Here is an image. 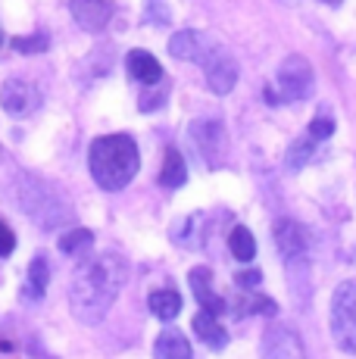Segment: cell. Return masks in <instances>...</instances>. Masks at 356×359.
Masks as SVG:
<instances>
[{"instance_id":"1","label":"cell","mask_w":356,"mask_h":359,"mask_svg":"<svg viewBox=\"0 0 356 359\" xmlns=\"http://www.w3.org/2000/svg\"><path fill=\"white\" fill-rule=\"evenodd\" d=\"M128 266L116 250H104L97 257L78 262L69 287V309L81 325H97L113 309L116 297L125 285Z\"/></svg>"},{"instance_id":"8","label":"cell","mask_w":356,"mask_h":359,"mask_svg":"<svg viewBox=\"0 0 356 359\" xmlns=\"http://www.w3.org/2000/svg\"><path fill=\"white\" fill-rule=\"evenodd\" d=\"M259 356L263 359H306L303 341L294 328L287 325H272L266 328L263 344H259Z\"/></svg>"},{"instance_id":"26","label":"cell","mask_w":356,"mask_h":359,"mask_svg":"<svg viewBox=\"0 0 356 359\" xmlns=\"http://www.w3.org/2000/svg\"><path fill=\"white\" fill-rule=\"evenodd\" d=\"M147 22H156V25H166L169 22V10H166V4L163 0H147Z\"/></svg>"},{"instance_id":"2","label":"cell","mask_w":356,"mask_h":359,"mask_svg":"<svg viewBox=\"0 0 356 359\" xmlns=\"http://www.w3.org/2000/svg\"><path fill=\"white\" fill-rule=\"evenodd\" d=\"M88 169L97 188L104 191H122L132 184V178L141 169V154L135 137L128 135H104L88 150Z\"/></svg>"},{"instance_id":"13","label":"cell","mask_w":356,"mask_h":359,"mask_svg":"<svg viewBox=\"0 0 356 359\" xmlns=\"http://www.w3.org/2000/svg\"><path fill=\"white\" fill-rule=\"evenodd\" d=\"M125 69H128V75H132L138 85H160L163 81V66H160V60L153 57V53H147V50H132L125 57Z\"/></svg>"},{"instance_id":"4","label":"cell","mask_w":356,"mask_h":359,"mask_svg":"<svg viewBox=\"0 0 356 359\" xmlns=\"http://www.w3.org/2000/svg\"><path fill=\"white\" fill-rule=\"evenodd\" d=\"M19 206L35 219L41 229H57L60 222L69 219V210L63 206V200L53 194V191H47L44 184H25L19 191Z\"/></svg>"},{"instance_id":"20","label":"cell","mask_w":356,"mask_h":359,"mask_svg":"<svg viewBox=\"0 0 356 359\" xmlns=\"http://www.w3.org/2000/svg\"><path fill=\"white\" fill-rule=\"evenodd\" d=\"M94 247V231L91 229H69L60 234V253L66 257H81Z\"/></svg>"},{"instance_id":"6","label":"cell","mask_w":356,"mask_h":359,"mask_svg":"<svg viewBox=\"0 0 356 359\" xmlns=\"http://www.w3.org/2000/svg\"><path fill=\"white\" fill-rule=\"evenodd\" d=\"M41 91L35 81L29 79H6L4 88H0V107L4 113H10L13 119H25V116L38 113L41 107Z\"/></svg>"},{"instance_id":"3","label":"cell","mask_w":356,"mask_h":359,"mask_svg":"<svg viewBox=\"0 0 356 359\" xmlns=\"http://www.w3.org/2000/svg\"><path fill=\"white\" fill-rule=\"evenodd\" d=\"M331 337L344 353L356 356V278L344 281L331 297Z\"/></svg>"},{"instance_id":"25","label":"cell","mask_w":356,"mask_h":359,"mask_svg":"<svg viewBox=\"0 0 356 359\" xmlns=\"http://www.w3.org/2000/svg\"><path fill=\"white\" fill-rule=\"evenodd\" d=\"M235 285L244 287V291H256L263 285V275H259V269H244V272L235 275Z\"/></svg>"},{"instance_id":"17","label":"cell","mask_w":356,"mask_h":359,"mask_svg":"<svg viewBox=\"0 0 356 359\" xmlns=\"http://www.w3.org/2000/svg\"><path fill=\"white\" fill-rule=\"evenodd\" d=\"M147 303H150V313L163 322H172L175 316L182 313V294L172 291V287H160V291H153L147 297Z\"/></svg>"},{"instance_id":"29","label":"cell","mask_w":356,"mask_h":359,"mask_svg":"<svg viewBox=\"0 0 356 359\" xmlns=\"http://www.w3.org/2000/svg\"><path fill=\"white\" fill-rule=\"evenodd\" d=\"M282 4H297V0H282Z\"/></svg>"},{"instance_id":"9","label":"cell","mask_w":356,"mask_h":359,"mask_svg":"<svg viewBox=\"0 0 356 359\" xmlns=\"http://www.w3.org/2000/svg\"><path fill=\"white\" fill-rule=\"evenodd\" d=\"M275 247H278V253H282L287 262L300 259L306 250H310V231H306L300 222L282 219V222L275 225Z\"/></svg>"},{"instance_id":"19","label":"cell","mask_w":356,"mask_h":359,"mask_svg":"<svg viewBox=\"0 0 356 359\" xmlns=\"http://www.w3.org/2000/svg\"><path fill=\"white\" fill-rule=\"evenodd\" d=\"M47 281H50V266H47L44 257H35L29 262V278H25L22 294L29 297V300H38V297H44V291H47Z\"/></svg>"},{"instance_id":"27","label":"cell","mask_w":356,"mask_h":359,"mask_svg":"<svg viewBox=\"0 0 356 359\" xmlns=\"http://www.w3.org/2000/svg\"><path fill=\"white\" fill-rule=\"evenodd\" d=\"M16 250V234L6 222H0V257H10Z\"/></svg>"},{"instance_id":"11","label":"cell","mask_w":356,"mask_h":359,"mask_svg":"<svg viewBox=\"0 0 356 359\" xmlns=\"http://www.w3.org/2000/svg\"><path fill=\"white\" fill-rule=\"evenodd\" d=\"M72 19L78 22V29L85 32H100L107 29L109 16H113V4L109 0H69Z\"/></svg>"},{"instance_id":"5","label":"cell","mask_w":356,"mask_h":359,"mask_svg":"<svg viewBox=\"0 0 356 359\" xmlns=\"http://www.w3.org/2000/svg\"><path fill=\"white\" fill-rule=\"evenodd\" d=\"M278 85V100H306L316 88V79H313V66L306 63L300 53H291L282 66H278L275 75Z\"/></svg>"},{"instance_id":"18","label":"cell","mask_w":356,"mask_h":359,"mask_svg":"<svg viewBox=\"0 0 356 359\" xmlns=\"http://www.w3.org/2000/svg\"><path fill=\"white\" fill-rule=\"evenodd\" d=\"M188 182V165H184V156L178 150H166V160H163V169H160V184L169 191L182 188Z\"/></svg>"},{"instance_id":"10","label":"cell","mask_w":356,"mask_h":359,"mask_svg":"<svg viewBox=\"0 0 356 359\" xmlns=\"http://www.w3.org/2000/svg\"><path fill=\"white\" fill-rule=\"evenodd\" d=\"M210 47H213V38H207L203 32H194V29L175 32L172 38H169V53H172L175 60H188V63H200Z\"/></svg>"},{"instance_id":"14","label":"cell","mask_w":356,"mask_h":359,"mask_svg":"<svg viewBox=\"0 0 356 359\" xmlns=\"http://www.w3.org/2000/svg\"><path fill=\"white\" fill-rule=\"evenodd\" d=\"M194 334L200 337V341L207 344L210 350H222V347H228V331L222 328L219 316L207 313V309H200V313L194 316Z\"/></svg>"},{"instance_id":"16","label":"cell","mask_w":356,"mask_h":359,"mask_svg":"<svg viewBox=\"0 0 356 359\" xmlns=\"http://www.w3.org/2000/svg\"><path fill=\"white\" fill-rule=\"evenodd\" d=\"M191 137H194V147L210 160V165H216V144L222 137L219 122H194L191 126Z\"/></svg>"},{"instance_id":"15","label":"cell","mask_w":356,"mask_h":359,"mask_svg":"<svg viewBox=\"0 0 356 359\" xmlns=\"http://www.w3.org/2000/svg\"><path fill=\"white\" fill-rule=\"evenodd\" d=\"M191 356H194L191 353V344L182 331L178 328L160 331V337L153 344V359H191Z\"/></svg>"},{"instance_id":"23","label":"cell","mask_w":356,"mask_h":359,"mask_svg":"<svg viewBox=\"0 0 356 359\" xmlns=\"http://www.w3.org/2000/svg\"><path fill=\"white\" fill-rule=\"evenodd\" d=\"M47 44H50L47 34H25V38L13 41V50H19V53H44Z\"/></svg>"},{"instance_id":"24","label":"cell","mask_w":356,"mask_h":359,"mask_svg":"<svg viewBox=\"0 0 356 359\" xmlns=\"http://www.w3.org/2000/svg\"><path fill=\"white\" fill-rule=\"evenodd\" d=\"M306 135L316 137V141H328V137L334 135V122L328 119V116H319V119L310 122V128H306Z\"/></svg>"},{"instance_id":"22","label":"cell","mask_w":356,"mask_h":359,"mask_svg":"<svg viewBox=\"0 0 356 359\" xmlns=\"http://www.w3.org/2000/svg\"><path fill=\"white\" fill-rule=\"evenodd\" d=\"M316 137H310V135H303L300 141H294L291 144V150H287V169H303L306 163H310V156H313V150H316Z\"/></svg>"},{"instance_id":"21","label":"cell","mask_w":356,"mask_h":359,"mask_svg":"<svg viewBox=\"0 0 356 359\" xmlns=\"http://www.w3.org/2000/svg\"><path fill=\"white\" fill-rule=\"evenodd\" d=\"M228 250H231V257H235L238 262H250L253 257H256V241H253L250 229H244V225L231 229V234H228Z\"/></svg>"},{"instance_id":"30","label":"cell","mask_w":356,"mask_h":359,"mask_svg":"<svg viewBox=\"0 0 356 359\" xmlns=\"http://www.w3.org/2000/svg\"><path fill=\"white\" fill-rule=\"evenodd\" d=\"M325 4H341V0H325Z\"/></svg>"},{"instance_id":"12","label":"cell","mask_w":356,"mask_h":359,"mask_svg":"<svg viewBox=\"0 0 356 359\" xmlns=\"http://www.w3.org/2000/svg\"><path fill=\"white\" fill-rule=\"evenodd\" d=\"M188 281H191V291H194L197 303H200V309H207V313H213V316H222V313H225V300L216 294V287H213V272H210L207 266L191 269Z\"/></svg>"},{"instance_id":"7","label":"cell","mask_w":356,"mask_h":359,"mask_svg":"<svg viewBox=\"0 0 356 359\" xmlns=\"http://www.w3.org/2000/svg\"><path fill=\"white\" fill-rule=\"evenodd\" d=\"M203 72H207V85L213 94H228L238 85V63L222 44H216L207 50V57L200 60Z\"/></svg>"},{"instance_id":"28","label":"cell","mask_w":356,"mask_h":359,"mask_svg":"<svg viewBox=\"0 0 356 359\" xmlns=\"http://www.w3.org/2000/svg\"><path fill=\"white\" fill-rule=\"evenodd\" d=\"M35 359H57V356H50V353H38Z\"/></svg>"}]
</instances>
